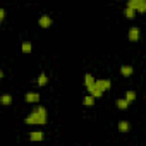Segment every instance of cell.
<instances>
[{"instance_id": "1", "label": "cell", "mask_w": 146, "mask_h": 146, "mask_svg": "<svg viewBox=\"0 0 146 146\" xmlns=\"http://www.w3.org/2000/svg\"><path fill=\"white\" fill-rule=\"evenodd\" d=\"M46 122H48V110L38 103L24 119V124H28V125H45Z\"/></svg>"}, {"instance_id": "2", "label": "cell", "mask_w": 146, "mask_h": 146, "mask_svg": "<svg viewBox=\"0 0 146 146\" xmlns=\"http://www.w3.org/2000/svg\"><path fill=\"white\" fill-rule=\"evenodd\" d=\"M127 7L143 14V12H146V0H127Z\"/></svg>"}, {"instance_id": "20", "label": "cell", "mask_w": 146, "mask_h": 146, "mask_svg": "<svg viewBox=\"0 0 146 146\" xmlns=\"http://www.w3.org/2000/svg\"><path fill=\"white\" fill-rule=\"evenodd\" d=\"M2 78H4V70H2V69H0V79H2Z\"/></svg>"}, {"instance_id": "9", "label": "cell", "mask_w": 146, "mask_h": 146, "mask_svg": "<svg viewBox=\"0 0 146 146\" xmlns=\"http://www.w3.org/2000/svg\"><path fill=\"white\" fill-rule=\"evenodd\" d=\"M45 139V132L43 131H33L29 132V141H43Z\"/></svg>"}, {"instance_id": "19", "label": "cell", "mask_w": 146, "mask_h": 146, "mask_svg": "<svg viewBox=\"0 0 146 146\" xmlns=\"http://www.w3.org/2000/svg\"><path fill=\"white\" fill-rule=\"evenodd\" d=\"M4 19H5V9H2V7H0V26H2Z\"/></svg>"}, {"instance_id": "6", "label": "cell", "mask_w": 146, "mask_h": 146, "mask_svg": "<svg viewBox=\"0 0 146 146\" xmlns=\"http://www.w3.org/2000/svg\"><path fill=\"white\" fill-rule=\"evenodd\" d=\"M24 100H26L28 103L36 105V103L40 102V93H38V91H28V93L24 95Z\"/></svg>"}, {"instance_id": "4", "label": "cell", "mask_w": 146, "mask_h": 146, "mask_svg": "<svg viewBox=\"0 0 146 146\" xmlns=\"http://www.w3.org/2000/svg\"><path fill=\"white\" fill-rule=\"evenodd\" d=\"M86 90H88V93H90L91 96H95V98H100V96H103V93H105L96 83H93V84H91L90 88H86Z\"/></svg>"}, {"instance_id": "14", "label": "cell", "mask_w": 146, "mask_h": 146, "mask_svg": "<svg viewBox=\"0 0 146 146\" xmlns=\"http://www.w3.org/2000/svg\"><path fill=\"white\" fill-rule=\"evenodd\" d=\"M21 50H23V53H31L33 52V43L31 41H23L21 43Z\"/></svg>"}, {"instance_id": "7", "label": "cell", "mask_w": 146, "mask_h": 146, "mask_svg": "<svg viewBox=\"0 0 146 146\" xmlns=\"http://www.w3.org/2000/svg\"><path fill=\"white\" fill-rule=\"evenodd\" d=\"M120 74H122L124 78H129V76H132V74H134V67H132V65H129V64H124V65H120Z\"/></svg>"}, {"instance_id": "18", "label": "cell", "mask_w": 146, "mask_h": 146, "mask_svg": "<svg viewBox=\"0 0 146 146\" xmlns=\"http://www.w3.org/2000/svg\"><path fill=\"white\" fill-rule=\"evenodd\" d=\"M129 103H132L134 100H136V91H125V96H124Z\"/></svg>"}, {"instance_id": "17", "label": "cell", "mask_w": 146, "mask_h": 146, "mask_svg": "<svg viewBox=\"0 0 146 146\" xmlns=\"http://www.w3.org/2000/svg\"><path fill=\"white\" fill-rule=\"evenodd\" d=\"M136 14H137V12H136L134 9H131V7H125V9H124V16H125L127 19H134Z\"/></svg>"}, {"instance_id": "5", "label": "cell", "mask_w": 146, "mask_h": 146, "mask_svg": "<svg viewBox=\"0 0 146 146\" xmlns=\"http://www.w3.org/2000/svg\"><path fill=\"white\" fill-rule=\"evenodd\" d=\"M129 41H132V43H136L139 38H141V29L137 28V26H132L131 29H129Z\"/></svg>"}, {"instance_id": "8", "label": "cell", "mask_w": 146, "mask_h": 146, "mask_svg": "<svg viewBox=\"0 0 146 146\" xmlns=\"http://www.w3.org/2000/svg\"><path fill=\"white\" fill-rule=\"evenodd\" d=\"M95 83H96L103 91H108V90L112 88V81H110V79H95Z\"/></svg>"}, {"instance_id": "11", "label": "cell", "mask_w": 146, "mask_h": 146, "mask_svg": "<svg viewBox=\"0 0 146 146\" xmlns=\"http://www.w3.org/2000/svg\"><path fill=\"white\" fill-rule=\"evenodd\" d=\"M0 103H2L4 107H9V105H12V95H9V93H4L2 96H0Z\"/></svg>"}, {"instance_id": "12", "label": "cell", "mask_w": 146, "mask_h": 146, "mask_svg": "<svg viewBox=\"0 0 146 146\" xmlns=\"http://www.w3.org/2000/svg\"><path fill=\"white\" fill-rule=\"evenodd\" d=\"M36 84L38 86H46L48 84V76L45 74V72H40V76L36 78Z\"/></svg>"}, {"instance_id": "10", "label": "cell", "mask_w": 146, "mask_h": 146, "mask_svg": "<svg viewBox=\"0 0 146 146\" xmlns=\"http://www.w3.org/2000/svg\"><path fill=\"white\" fill-rule=\"evenodd\" d=\"M117 129H119V132H129V129H131V124H129L127 120H119V124H117Z\"/></svg>"}, {"instance_id": "15", "label": "cell", "mask_w": 146, "mask_h": 146, "mask_svg": "<svg viewBox=\"0 0 146 146\" xmlns=\"http://www.w3.org/2000/svg\"><path fill=\"white\" fill-rule=\"evenodd\" d=\"M115 105H117V108H120V110H125V108H127L131 103H129L125 98H119V100L115 102Z\"/></svg>"}, {"instance_id": "3", "label": "cell", "mask_w": 146, "mask_h": 146, "mask_svg": "<svg viewBox=\"0 0 146 146\" xmlns=\"http://www.w3.org/2000/svg\"><path fill=\"white\" fill-rule=\"evenodd\" d=\"M52 24H53V19H52L48 14H43V16H40V19H38V26H40V28L46 29V28H50Z\"/></svg>"}, {"instance_id": "16", "label": "cell", "mask_w": 146, "mask_h": 146, "mask_svg": "<svg viewBox=\"0 0 146 146\" xmlns=\"http://www.w3.org/2000/svg\"><path fill=\"white\" fill-rule=\"evenodd\" d=\"M95 100H96V98H95V96H91V95L88 93V95L84 96L83 103H84V107H93V105H95Z\"/></svg>"}, {"instance_id": "13", "label": "cell", "mask_w": 146, "mask_h": 146, "mask_svg": "<svg viewBox=\"0 0 146 146\" xmlns=\"http://www.w3.org/2000/svg\"><path fill=\"white\" fill-rule=\"evenodd\" d=\"M95 79H96V78L91 74V72H86V74H84V86H86V88H90V86L95 83Z\"/></svg>"}]
</instances>
